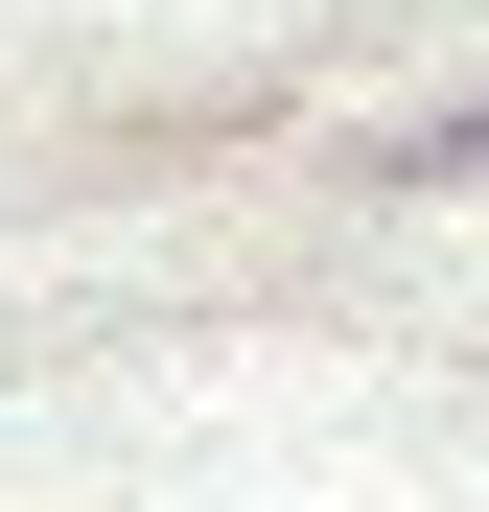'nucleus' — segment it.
Listing matches in <instances>:
<instances>
[{"mask_svg":"<svg viewBox=\"0 0 489 512\" xmlns=\"http://www.w3.org/2000/svg\"><path fill=\"white\" fill-rule=\"evenodd\" d=\"M466 163H489V94H466V117H420V140H396V187H466Z\"/></svg>","mask_w":489,"mask_h":512,"instance_id":"obj_1","label":"nucleus"}]
</instances>
